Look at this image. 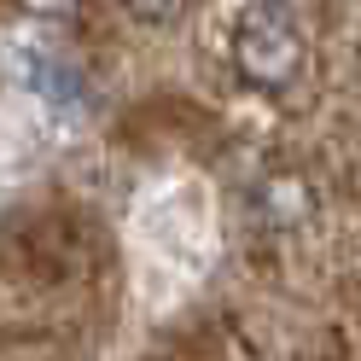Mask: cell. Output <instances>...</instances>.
<instances>
[{"mask_svg": "<svg viewBox=\"0 0 361 361\" xmlns=\"http://www.w3.org/2000/svg\"><path fill=\"white\" fill-rule=\"evenodd\" d=\"M257 210L274 221V228H303L309 210H314V192L303 187L298 175H268L257 187Z\"/></svg>", "mask_w": 361, "mask_h": 361, "instance_id": "2", "label": "cell"}, {"mask_svg": "<svg viewBox=\"0 0 361 361\" xmlns=\"http://www.w3.org/2000/svg\"><path fill=\"white\" fill-rule=\"evenodd\" d=\"M134 24H175V18L192 12V0H117Z\"/></svg>", "mask_w": 361, "mask_h": 361, "instance_id": "3", "label": "cell"}, {"mask_svg": "<svg viewBox=\"0 0 361 361\" xmlns=\"http://www.w3.org/2000/svg\"><path fill=\"white\" fill-rule=\"evenodd\" d=\"M12 6L30 18H71V12H82V0H12Z\"/></svg>", "mask_w": 361, "mask_h": 361, "instance_id": "4", "label": "cell"}, {"mask_svg": "<svg viewBox=\"0 0 361 361\" xmlns=\"http://www.w3.org/2000/svg\"><path fill=\"white\" fill-rule=\"evenodd\" d=\"M228 59H233V76L257 94H286L291 82L303 76L309 64V35H303V18L286 6V0H257L233 18V35H228Z\"/></svg>", "mask_w": 361, "mask_h": 361, "instance_id": "1", "label": "cell"}]
</instances>
